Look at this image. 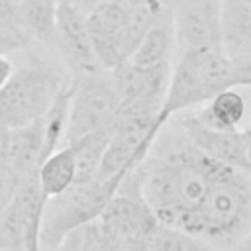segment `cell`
<instances>
[{
    "instance_id": "d4e9b609",
    "label": "cell",
    "mask_w": 251,
    "mask_h": 251,
    "mask_svg": "<svg viewBox=\"0 0 251 251\" xmlns=\"http://www.w3.org/2000/svg\"><path fill=\"white\" fill-rule=\"evenodd\" d=\"M59 2L71 4V6L78 8V10H82L84 14H88V12L92 10V8H96L98 4H102V2H108V0H59Z\"/></svg>"
},
{
    "instance_id": "d6986e66",
    "label": "cell",
    "mask_w": 251,
    "mask_h": 251,
    "mask_svg": "<svg viewBox=\"0 0 251 251\" xmlns=\"http://www.w3.org/2000/svg\"><path fill=\"white\" fill-rule=\"evenodd\" d=\"M112 127L88 133L73 143H67L75 149V157H76V182H88L94 180L98 176V169H100V161L104 155V149L112 137Z\"/></svg>"
},
{
    "instance_id": "6da1fadb",
    "label": "cell",
    "mask_w": 251,
    "mask_h": 251,
    "mask_svg": "<svg viewBox=\"0 0 251 251\" xmlns=\"http://www.w3.org/2000/svg\"><path fill=\"white\" fill-rule=\"evenodd\" d=\"M224 163L206 155L180 129L161 135L143 163L127 176L161 224L188 229Z\"/></svg>"
},
{
    "instance_id": "5b68a950",
    "label": "cell",
    "mask_w": 251,
    "mask_h": 251,
    "mask_svg": "<svg viewBox=\"0 0 251 251\" xmlns=\"http://www.w3.org/2000/svg\"><path fill=\"white\" fill-rule=\"evenodd\" d=\"M159 220L143 200L129 176L124 178L120 190L106 204L98 220L94 222L98 251L104 249H127L147 251V241Z\"/></svg>"
},
{
    "instance_id": "5bb4252c",
    "label": "cell",
    "mask_w": 251,
    "mask_h": 251,
    "mask_svg": "<svg viewBox=\"0 0 251 251\" xmlns=\"http://www.w3.org/2000/svg\"><path fill=\"white\" fill-rule=\"evenodd\" d=\"M57 6L59 0H22L16 6L14 20L27 41L53 43Z\"/></svg>"
},
{
    "instance_id": "3957f363",
    "label": "cell",
    "mask_w": 251,
    "mask_h": 251,
    "mask_svg": "<svg viewBox=\"0 0 251 251\" xmlns=\"http://www.w3.org/2000/svg\"><path fill=\"white\" fill-rule=\"evenodd\" d=\"M229 86H235L233 65L224 47L180 51L171 71L167 96L157 124L165 127L175 114L206 104L212 96Z\"/></svg>"
},
{
    "instance_id": "7402d4cb",
    "label": "cell",
    "mask_w": 251,
    "mask_h": 251,
    "mask_svg": "<svg viewBox=\"0 0 251 251\" xmlns=\"http://www.w3.org/2000/svg\"><path fill=\"white\" fill-rule=\"evenodd\" d=\"M24 180H25L24 175H20L14 167H10L6 161L0 159V212L14 202Z\"/></svg>"
},
{
    "instance_id": "7c38bea8",
    "label": "cell",
    "mask_w": 251,
    "mask_h": 251,
    "mask_svg": "<svg viewBox=\"0 0 251 251\" xmlns=\"http://www.w3.org/2000/svg\"><path fill=\"white\" fill-rule=\"evenodd\" d=\"M180 129L188 135V139L200 147L212 159L243 171L251 176V161L247 155V141L243 129H216L208 127L196 120V116L184 118L180 122Z\"/></svg>"
},
{
    "instance_id": "ba28073f",
    "label": "cell",
    "mask_w": 251,
    "mask_h": 251,
    "mask_svg": "<svg viewBox=\"0 0 251 251\" xmlns=\"http://www.w3.org/2000/svg\"><path fill=\"white\" fill-rule=\"evenodd\" d=\"M173 24L178 53L224 47L222 0H176Z\"/></svg>"
},
{
    "instance_id": "83f0119b",
    "label": "cell",
    "mask_w": 251,
    "mask_h": 251,
    "mask_svg": "<svg viewBox=\"0 0 251 251\" xmlns=\"http://www.w3.org/2000/svg\"><path fill=\"white\" fill-rule=\"evenodd\" d=\"M243 131H245V141H247V155H249V161H251V127H247Z\"/></svg>"
},
{
    "instance_id": "7a4b0ae2",
    "label": "cell",
    "mask_w": 251,
    "mask_h": 251,
    "mask_svg": "<svg viewBox=\"0 0 251 251\" xmlns=\"http://www.w3.org/2000/svg\"><path fill=\"white\" fill-rule=\"evenodd\" d=\"M251 229V176L224 165L188 233L206 239L218 251H231Z\"/></svg>"
},
{
    "instance_id": "8fae6325",
    "label": "cell",
    "mask_w": 251,
    "mask_h": 251,
    "mask_svg": "<svg viewBox=\"0 0 251 251\" xmlns=\"http://www.w3.org/2000/svg\"><path fill=\"white\" fill-rule=\"evenodd\" d=\"M171 63L143 67L126 59L114 69H110V75L118 90L120 102H145L163 108L171 80Z\"/></svg>"
},
{
    "instance_id": "4fadbf2b",
    "label": "cell",
    "mask_w": 251,
    "mask_h": 251,
    "mask_svg": "<svg viewBox=\"0 0 251 251\" xmlns=\"http://www.w3.org/2000/svg\"><path fill=\"white\" fill-rule=\"evenodd\" d=\"M51 153L45 141L43 118L25 124L22 127L6 129L2 137V161H6L24 176L37 173L39 165Z\"/></svg>"
},
{
    "instance_id": "e0dca14e",
    "label": "cell",
    "mask_w": 251,
    "mask_h": 251,
    "mask_svg": "<svg viewBox=\"0 0 251 251\" xmlns=\"http://www.w3.org/2000/svg\"><path fill=\"white\" fill-rule=\"evenodd\" d=\"M37 180L47 198L63 194L76 182V157L71 145L55 149L37 169Z\"/></svg>"
},
{
    "instance_id": "8992f818",
    "label": "cell",
    "mask_w": 251,
    "mask_h": 251,
    "mask_svg": "<svg viewBox=\"0 0 251 251\" xmlns=\"http://www.w3.org/2000/svg\"><path fill=\"white\" fill-rule=\"evenodd\" d=\"M65 80L47 69H16L0 88V126L22 127L47 114Z\"/></svg>"
},
{
    "instance_id": "2e32d148",
    "label": "cell",
    "mask_w": 251,
    "mask_h": 251,
    "mask_svg": "<svg viewBox=\"0 0 251 251\" xmlns=\"http://www.w3.org/2000/svg\"><path fill=\"white\" fill-rule=\"evenodd\" d=\"M245 98L235 90V86H229L212 96L206 106L196 114V120L216 129H239L245 120Z\"/></svg>"
},
{
    "instance_id": "cb8c5ba5",
    "label": "cell",
    "mask_w": 251,
    "mask_h": 251,
    "mask_svg": "<svg viewBox=\"0 0 251 251\" xmlns=\"http://www.w3.org/2000/svg\"><path fill=\"white\" fill-rule=\"evenodd\" d=\"M229 59L233 65L235 86H251V55H233Z\"/></svg>"
},
{
    "instance_id": "ffe728a7",
    "label": "cell",
    "mask_w": 251,
    "mask_h": 251,
    "mask_svg": "<svg viewBox=\"0 0 251 251\" xmlns=\"http://www.w3.org/2000/svg\"><path fill=\"white\" fill-rule=\"evenodd\" d=\"M147 251H218L206 239L192 235L184 229L157 224L147 241Z\"/></svg>"
},
{
    "instance_id": "4316f807",
    "label": "cell",
    "mask_w": 251,
    "mask_h": 251,
    "mask_svg": "<svg viewBox=\"0 0 251 251\" xmlns=\"http://www.w3.org/2000/svg\"><path fill=\"white\" fill-rule=\"evenodd\" d=\"M231 251H251V229H249V233H247Z\"/></svg>"
},
{
    "instance_id": "f1b7e54d",
    "label": "cell",
    "mask_w": 251,
    "mask_h": 251,
    "mask_svg": "<svg viewBox=\"0 0 251 251\" xmlns=\"http://www.w3.org/2000/svg\"><path fill=\"white\" fill-rule=\"evenodd\" d=\"M4 133H6V131H4ZM2 137H4V135H2ZM2 137H0V159H2Z\"/></svg>"
},
{
    "instance_id": "603a6c76",
    "label": "cell",
    "mask_w": 251,
    "mask_h": 251,
    "mask_svg": "<svg viewBox=\"0 0 251 251\" xmlns=\"http://www.w3.org/2000/svg\"><path fill=\"white\" fill-rule=\"evenodd\" d=\"M55 251H98V237H96L94 222L69 233Z\"/></svg>"
},
{
    "instance_id": "ac0fdd59",
    "label": "cell",
    "mask_w": 251,
    "mask_h": 251,
    "mask_svg": "<svg viewBox=\"0 0 251 251\" xmlns=\"http://www.w3.org/2000/svg\"><path fill=\"white\" fill-rule=\"evenodd\" d=\"M173 47H176V35H175L173 18H169V20L155 24L145 33L141 43L129 55V61H133L135 65H143V67L171 63Z\"/></svg>"
},
{
    "instance_id": "9c48e42d",
    "label": "cell",
    "mask_w": 251,
    "mask_h": 251,
    "mask_svg": "<svg viewBox=\"0 0 251 251\" xmlns=\"http://www.w3.org/2000/svg\"><path fill=\"white\" fill-rule=\"evenodd\" d=\"M53 43L61 51L65 63L73 71V76L100 71L98 57L94 53L86 14L71 4L59 2L55 18V37Z\"/></svg>"
},
{
    "instance_id": "52a82bcc",
    "label": "cell",
    "mask_w": 251,
    "mask_h": 251,
    "mask_svg": "<svg viewBox=\"0 0 251 251\" xmlns=\"http://www.w3.org/2000/svg\"><path fill=\"white\" fill-rule=\"evenodd\" d=\"M120 108V96L112 75L106 69L73 76V96L65 141L73 143L88 133L114 126Z\"/></svg>"
},
{
    "instance_id": "44dd1931",
    "label": "cell",
    "mask_w": 251,
    "mask_h": 251,
    "mask_svg": "<svg viewBox=\"0 0 251 251\" xmlns=\"http://www.w3.org/2000/svg\"><path fill=\"white\" fill-rule=\"evenodd\" d=\"M25 216L18 200L0 212V251H24Z\"/></svg>"
},
{
    "instance_id": "277c9868",
    "label": "cell",
    "mask_w": 251,
    "mask_h": 251,
    "mask_svg": "<svg viewBox=\"0 0 251 251\" xmlns=\"http://www.w3.org/2000/svg\"><path fill=\"white\" fill-rule=\"evenodd\" d=\"M124 178H94L75 182L63 194L47 198L41 222L43 251H55L75 229L98 220L106 204L120 190Z\"/></svg>"
},
{
    "instance_id": "484cf974",
    "label": "cell",
    "mask_w": 251,
    "mask_h": 251,
    "mask_svg": "<svg viewBox=\"0 0 251 251\" xmlns=\"http://www.w3.org/2000/svg\"><path fill=\"white\" fill-rule=\"evenodd\" d=\"M14 73V67H12V63L4 57V55H0V88L4 86V82L10 78V75Z\"/></svg>"
},
{
    "instance_id": "4dcf8cb0",
    "label": "cell",
    "mask_w": 251,
    "mask_h": 251,
    "mask_svg": "<svg viewBox=\"0 0 251 251\" xmlns=\"http://www.w3.org/2000/svg\"><path fill=\"white\" fill-rule=\"evenodd\" d=\"M12 2H14V4H16V6H18V4H20V2H22V0H12Z\"/></svg>"
},
{
    "instance_id": "f546056e",
    "label": "cell",
    "mask_w": 251,
    "mask_h": 251,
    "mask_svg": "<svg viewBox=\"0 0 251 251\" xmlns=\"http://www.w3.org/2000/svg\"><path fill=\"white\" fill-rule=\"evenodd\" d=\"M4 131H6V127H2V126H0V137L4 135Z\"/></svg>"
},
{
    "instance_id": "9a60e30c",
    "label": "cell",
    "mask_w": 251,
    "mask_h": 251,
    "mask_svg": "<svg viewBox=\"0 0 251 251\" xmlns=\"http://www.w3.org/2000/svg\"><path fill=\"white\" fill-rule=\"evenodd\" d=\"M224 51L233 55H251V6L245 0H222Z\"/></svg>"
},
{
    "instance_id": "30bf717a",
    "label": "cell",
    "mask_w": 251,
    "mask_h": 251,
    "mask_svg": "<svg viewBox=\"0 0 251 251\" xmlns=\"http://www.w3.org/2000/svg\"><path fill=\"white\" fill-rule=\"evenodd\" d=\"M88 33L102 69L110 71L126 61V25H127V2L108 0L98 4L86 14Z\"/></svg>"
}]
</instances>
